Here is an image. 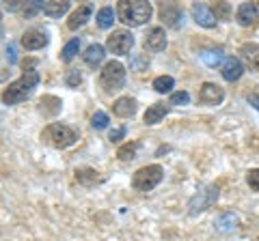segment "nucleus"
Listing matches in <instances>:
<instances>
[{
	"mask_svg": "<svg viewBox=\"0 0 259 241\" xmlns=\"http://www.w3.org/2000/svg\"><path fill=\"white\" fill-rule=\"evenodd\" d=\"M37 84H39V71L32 69V67H24V74L5 88L3 103H7V106H15V103L26 101L32 95V91L37 88Z\"/></svg>",
	"mask_w": 259,
	"mask_h": 241,
	"instance_id": "obj_1",
	"label": "nucleus"
},
{
	"mask_svg": "<svg viewBox=\"0 0 259 241\" xmlns=\"http://www.w3.org/2000/svg\"><path fill=\"white\" fill-rule=\"evenodd\" d=\"M153 13V7L151 3H143V0H136V3H119L117 5V18L119 22H123L125 26H143V24H147L149 18Z\"/></svg>",
	"mask_w": 259,
	"mask_h": 241,
	"instance_id": "obj_2",
	"label": "nucleus"
},
{
	"mask_svg": "<svg viewBox=\"0 0 259 241\" xmlns=\"http://www.w3.org/2000/svg\"><path fill=\"white\" fill-rule=\"evenodd\" d=\"M41 140L50 144L52 149H67L78 140V134L71 130L69 125L63 123H50L41 134Z\"/></svg>",
	"mask_w": 259,
	"mask_h": 241,
	"instance_id": "obj_3",
	"label": "nucleus"
},
{
	"mask_svg": "<svg viewBox=\"0 0 259 241\" xmlns=\"http://www.w3.org/2000/svg\"><path fill=\"white\" fill-rule=\"evenodd\" d=\"M125 84V67L119 61H108L100 71V86L106 93H117Z\"/></svg>",
	"mask_w": 259,
	"mask_h": 241,
	"instance_id": "obj_4",
	"label": "nucleus"
},
{
	"mask_svg": "<svg viewBox=\"0 0 259 241\" xmlns=\"http://www.w3.org/2000/svg\"><path fill=\"white\" fill-rule=\"evenodd\" d=\"M162 176H164V170H162L160 164L143 166L132 176V188L139 190V192H151L162 181Z\"/></svg>",
	"mask_w": 259,
	"mask_h": 241,
	"instance_id": "obj_5",
	"label": "nucleus"
},
{
	"mask_svg": "<svg viewBox=\"0 0 259 241\" xmlns=\"http://www.w3.org/2000/svg\"><path fill=\"white\" fill-rule=\"evenodd\" d=\"M106 47L112 54L125 56L134 47V35L130 33V30H112V35L106 41Z\"/></svg>",
	"mask_w": 259,
	"mask_h": 241,
	"instance_id": "obj_6",
	"label": "nucleus"
},
{
	"mask_svg": "<svg viewBox=\"0 0 259 241\" xmlns=\"http://www.w3.org/2000/svg\"><path fill=\"white\" fill-rule=\"evenodd\" d=\"M216 200H218V188H216V186H207V188H203L197 196L190 200V205H188L190 215H197V213H201V211H205V209L212 207Z\"/></svg>",
	"mask_w": 259,
	"mask_h": 241,
	"instance_id": "obj_7",
	"label": "nucleus"
},
{
	"mask_svg": "<svg viewBox=\"0 0 259 241\" xmlns=\"http://www.w3.org/2000/svg\"><path fill=\"white\" fill-rule=\"evenodd\" d=\"M160 20L168 28H180L184 24V11L177 3H162L160 5Z\"/></svg>",
	"mask_w": 259,
	"mask_h": 241,
	"instance_id": "obj_8",
	"label": "nucleus"
},
{
	"mask_svg": "<svg viewBox=\"0 0 259 241\" xmlns=\"http://www.w3.org/2000/svg\"><path fill=\"white\" fill-rule=\"evenodd\" d=\"M225 99V91L214 82H203L199 88V101L205 106H221Z\"/></svg>",
	"mask_w": 259,
	"mask_h": 241,
	"instance_id": "obj_9",
	"label": "nucleus"
},
{
	"mask_svg": "<svg viewBox=\"0 0 259 241\" xmlns=\"http://www.w3.org/2000/svg\"><path fill=\"white\" fill-rule=\"evenodd\" d=\"M143 45L147 52H162L166 47V33L162 26H153L147 30V35L143 39Z\"/></svg>",
	"mask_w": 259,
	"mask_h": 241,
	"instance_id": "obj_10",
	"label": "nucleus"
},
{
	"mask_svg": "<svg viewBox=\"0 0 259 241\" xmlns=\"http://www.w3.org/2000/svg\"><path fill=\"white\" fill-rule=\"evenodd\" d=\"M244 74V63H242L238 56H227L225 63L221 65V76L227 82H238Z\"/></svg>",
	"mask_w": 259,
	"mask_h": 241,
	"instance_id": "obj_11",
	"label": "nucleus"
},
{
	"mask_svg": "<svg viewBox=\"0 0 259 241\" xmlns=\"http://www.w3.org/2000/svg\"><path fill=\"white\" fill-rule=\"evenodd\" d=\"M48 41H50V37H48V33L41 28H28L26 33L22 35V45L26 47V50H41V47L48 45Z\"/></svg>",
	"mask_w": 259,
	"mask_h": 241,
	"instance_id": "obj_12",
	"label": "nucleus"
},
{
	"mask_svg": "<svg viewBox=\"0 0 259 241\" xmlns=\"http://www.w3.org/2000/svg\"><path fill=\"white\" fill-rule=\"evenodd\" d=\"M190 13H192V18H194V22H197L199 26H203V28H214L216 26V18H214V13H212V9H209L207 5L194 3L190 7Z\"/></svg>",
	"mask_w": 259,
	"mask_h": 241,
	"instance_id": "obj_13",
	"label": "nucleus"
},
{
	"mask_svg": "<svg viewBox=\"0 0 259 241\" xmlns=\"http://www.w3.org/2000/svg\"><path fill=\"white\" fill-rule=\"evenodd\" d=\"M240 56H242V63L250 69L259 74V45L257 43H242L240 45Z\"/></svg>",
	"mask_w": 259,
	"mask_h": 241,
	"instance_id": "obj_14",
	"label": "nucleus"
},
{
	"mask_svg": "<svg viewBox=\"0 0 259 241\" xmlns=\"http://www.w3.org/2000/svg\"><path fill=\"white\" fill-rule=\"evenodd\" d=\"M91 13H93V5L91 3H84V5H80L78 9L69 15V20H67V28L69 30H78L80 26H84V24L91 20Z\"/></svg>",
	"mask_w": 259,
	"mask_h": 241,
	"instance_id": "obj_15",
	"label": "nucleus"
},
{
	"mask_svg": "<svg viewBox=\"0 0 259 241\" xmlns=\"http://www.w3.org/2000/svg\"><path fill=\"white\" fill-rule=\"evenodd\" d=\"M139 110V101L134 97H119L115 103H112V114L119 116V118H130L136 114Z\"/></svg>",
	"mask_w": 259,
	"mask_h": 241,
	"instance_id": "obj_16",
	"label": "nucleus"
},
{
	"mask_svg": "<svg viewBox=\"0 0 259 241\" xmlns=\"http://www.w3.org/2000/svg\"><path fill=\"white\" fill-rule=\"evenodd\" d=\"M257 20H259V11H257V7L253 3H244V5L238 7L236 22L240 24V26H253Z\"/></svg>",
	"mask_w": 259,
	"mask_h": 241,
	"instance_id": "obj_17",
	"label": "nucleus"
},
{
	"mask_svg": "<svg viewBox=\"0 0 259 241\" xmlns=\"http://www.w3.org/2000/svg\"><path fill=\"white\" fill-rule=\"evenodd\" d=\"M76 181L84 188H95V186H102L104 183V174H100L95 168H78Z\"/></svg>",
	"mask_w": 259,
	"mask_h": 241,
	"instance_id": "obj_18",
	"label": "nucleus"
},
{
	"mask_svg": "<svg viewBox=\"0 0 259 241\" xmlns=\"http://www.w3.org/2000/svg\"><path fill=\"white\" fill-rule=\"evenodd\" d=\"M104 56H106V50H104V45H100V43H91L84 50V54H82V58H84V63L91 69H97L104 63Z\"/></svg>",
	"mask_w": 259,
	"mask_h": 241,
	"instance_id": "obj_19",
	"label": "nucleus"
},
{
	"mask_svg": "<svg viewBox=\"0 0 259 241\" xmlns=\"http://www.w3.org/2000/svg\"><path fill=\"white\" fill-rule=\"evenodd\" d=\"M63 108V101L59 97H54V95H44L41 99H39V112H41L44 116H56Z\"/></svg>",
	"mask_w": 259,
	"mask_h": 241,
	"instance_id": "obj_20",
	"label": "nucleus"
},
{
	"mask_svg": "<svg viewBox=\"0 0 259 241\" xmlns=\"http://www.w3.org/2000/svg\"><path fill=\"white\" fill-rule=\"evenodd\" d=\"M168 114V106H164V103H153V106L147 108V112H145V125H158L162 118H164Z\"/></svg>",
	"mask_w": 259,
	"mask_h": 241,
	"instance_id": "obj_21",
	"label": "nucleus"
},
{
	"mask_svg": "<svg viewBox=\"0 0 259 241\" xmlns=\"http://www.w3.org/2000/svg\"><path fill=\"white\" fill-rule=\"evenodd\" d=\"M69 7H71V3H67V0H63V3H46L41 11L48 18H61V15L69 11Z\"/></svg>",
	"mask_w": 259,
	"mask_h": 241,
	"instance_id": "obj_22",
	"label": "nucleus"
},
{
	"mask_svg": "<svg viewBox=\"0 0 259 241\" xmlns=\"http://www.w3.org/2000/svg\"><path fill=\"white\" fill-rule=\"evenodd\" d=\"M139 149H141V142H136V140L125 142L123 147H119L117 157L121 159V162H132V159L136 157V153H139Z\"/></svg>",
	"mask_w": 259,
	"mask_h": 241,
	"instance_id": "obj_23",
	"label": "nucleus"
},
{
	"mask_svg": "<svg viewBox=\"0 0 259 241\" xmlns=\"http://www.w3.org/2000/svg\"><path fill=\"white\" fill-rule=\"evenodd\" d=\"M115 18H117V11H112V7H102V9L97 11V26L106 30L112 26Z\"/></svg>",
	"mask_w": 259,
	"mask_h": 241,
	"instance_id": "obj_24",
	"label": "nucleus"
},
{
	"mask_svg": "<svg viewBox=\"0 0 259 241\" xmlns=\"http://www.w3.org/2000/svg\"><path fill=\"white\" fill-rule=\"evenodd\" d=\"M153 91L156 93H160V95H164V93H171L173 91V86H175V80L171 78V76H160V78H156L153 80Z\"/></svg>",
	"mask_w": 259,
	"mask_h": 241,
	"instance_id": "obj_25",
	"label": "nucleus"
},
{
	"mask_svg": "<svg viewBox=\"0 0 259 241\" xmlns=\"http://www.w3.org/2000/svg\"><path fill=\"white\" fill-rule=\"evenodd\" d=\"M201 61H203L207 67H218L225 63V56L221 50H207V52L201 54Z\"/></svg>",
	"mask_w": 259,
	"mask_h": 241,
	"instance_id": "obj_26",
	"label": "nucleus"
},
{
	"mask_svg": "<svg viewBox=\"0 0 259 241\" xmlns=\"http://www.w3.org/2000/svg\"><path fill=\"white\" fill-rule=\"evenodd\" d=\"M78 50H80V39H71V41L65 43V47L61 50V61L63 63H69L78 54Z\"/></svg>",
	"mask_w": 259,
	"mask_h": 241,
	"instance_id": "obj_27",
	"label": "nucleus"
},
{
	"mask_svg": "<svg viewBox=\"0 0 259 241\" xmlns=\"http://www.w3.org/2000/svg\"><path fill=\"white\" fill-rule=\"evenodd\" d=\"M212 13L216 20H231V5L229 3H214Z\"/></svg>",
	"mask_w": 259,
	"mask_h": 241,
	"instance_id": "obj_28",
	"label": "nucleus"
},
{
	"mask_svg": "<svg viewBox=\"0 0 259 241\" xmlns=\"http://www.w3.org/2000/svg\"><path fill=\"white\" fill-rule=\"evenodd\" d=\"M218 228H221V230H233V228H236V224H238V218H236V215H233V213H225V215H221V218H218Z\"/></svg>",
	"mask_w": 259,
	"mask_h": 241,
	"instance_id": "obj_29",
	"label": "nucleus"
},
{
	"mask_svg": "<svg viewBox=\"0 0 259 241\" xmlns=\"http://www.w3.org/2000/svg\"><path fill=\"white\" fill-rule=\"evenodd\" d=\"M108 123H110L108 114H106V112H102V110H97L95 114H93V118H91V125L95 127V130H106Z\"/></svg>",
	"mask_w": 259,
	"mask_h": 241,
	"instance_id": "obj_30",
	"label": "nucleus"
},
{
	"mask_svg": "<svg viewBox=\"0 0 259 241\" xmlns=\"http://www.w3.org/2000/svg\"><path fill=\"white\" fill-rule=\"evenodd\" d=\"M190 101V95L186 91H177V93H171V99H168V106H188Z\"/></svg>",
	"mask_w": 259,
	"mask_h": 241,
	"instance_id": "obj_31",
	"label": "nucleus"
},
{
	"mask_svg": "<svg viewBox=\"0 0 259 241\" xmlns=\"http://www.w3.org/2000/svg\"><path fill=\"white\" fill-rule=\"evenodd\" d=\"M65 84H67L69 88H78L80 84H82V74H80L78 69L67 71V76H65Z\"/></svg>",
	"mask_w": 259,
	"mask_h": 241,
	"instance_id": "obj_32",
	"label": "nucleus"
},
{
	"mask_svg": "<svg viewBox=\"0 0 259 241\" xmlns=\"http://www.w3.org/2000/svg\"><path fill=\"white\" fill-rule=\"evenodd\" d=\"M246 183L253 192H259V168H253V170L246 172Z\"/></svg>",
	"mask_w": 259,
	"mask_h": 241,
	"instance_id": "obj_33",
	"label": "nucleus"
},
{
	"mask_svg": "<svg viewBox=\"0 0 259 241\" xmlns=\"http://www.w3.org/2000/svg\"><path fill=\"white\" fill-rule=\"evenodd\" d=\"M39 9H44V5H41V3H37V0H35V3H26V5H22V13L26 15V18H32V15H35Z\"/></svg>",
	"mask_w": 259,
	"mask_h": 241,
	"instance_id": "obj_34",
	"label": "nucleus"
},
{
	"mask_svg": "<svg viewBox=\"0 0 259 241\" xmlns=\"http://www.w3.org/2000/svg\"><path fill=\"white\" fill-rule=\"evenodd\" d=\"M125 136V127H119V130H112L110 134H108V140H112V142H119L121 138Z\"/></svg>",
	"mask_w": 259,
	"mask_h": 241,
	"instance_id": "obj_35",
	"label": "nucleus"
},
{
	"mask_svg": "<svg viewBox=\"0 0 259 241\" xmlns=\"http://www.w3.org/2000/svg\"><path fill=\"white\" fill-rule=\"evenodd\" d=\"M248 103L259 112V95H248Z\"/></svg>",
	"mask_w": 259,
	"mask_h": 241,
	"instance_id": "obj_36",
	"label": "nucleus"
},
{
	"mask_svg": "<svg viewBox=\"0 0 259 241\" xmlns=\"http://www.w3.org/2000/svg\"><path fill=\"white\" fill-rule=\"evenodd\" d=\"M7 58H9V63H15V47L13 45L7 47Z\"/></svg>",
	"mask_w": 259,
	"mask_h": 241,
	"instance_id": "obj_37",
	"label": "nucleus"
},
{
	"mask_svg": "<svg viewBox=\"0 0 259 241\" xmlns=\"http://www.w3.org/2000/svg\"><path fill=\"white\" fill-rule=\"evenodd\" d=\"M257 241H259V239H257Z\"/></svg>",
	"mask_w": 259,
	"mask_h": 241,
	"instance_id": "obj_38",
	"label": "nucleus"
}]
</instances>
